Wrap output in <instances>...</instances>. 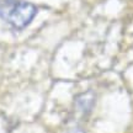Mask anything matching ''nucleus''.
Returning <instances> with one entry per match:
<instances>
[{"instance_id": "1", "label": "nucleus", "mask_w": 133, "mask_h": 133, "mask_svg": "<svg viewBox=\"0 0 133 133\" xmlns=\"http://www.w3.org/2000/svg\"><path fill=\"white\" fill-rule=\"evenodd\" d=\"M37 12L36 6L26 1L6 0L0 5V17L17 30L25 29Z\"/></svg>"}, {"instance_id": "2", "label": "nucleus", "mask_w": 133, "mask_h": 133, "mask_svg": "<svg viewBox=\"0 0 133 133\" xmlns=\"http://www.w3.org/2000/svg\"><path fill=\"white\" fill-rule=\"evenodd\" d=\"M95 97L92 95V92H85V94H81L75 99V105L76 107L83 111V112H88L90 111L92 105H94Z\"/></svg>"}]
</instances>
